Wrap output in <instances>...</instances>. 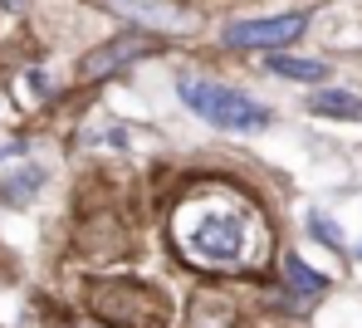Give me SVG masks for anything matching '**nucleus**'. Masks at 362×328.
<instances>
[{
	"label": "nucleus",
	"mask_w": 362,
	"mask_h": 328,
	"mask_svg": "<svg viewBox=\"0 0 362 328\" xmlns=\"http://www.w3.org/2000/svg\"><path fill=\"white\" fill-rule=\"evenodd\" d=\"M255 240H259V226H255V216L245 206L240 211L206 206L196 221H181V250H186V260H196V264H216V269L250 264Z\"/></svg>",
	"instance_id": "1"
},
{
	"label": "nucleus",
	"mask_w": 362,
	"mask_h": 328,
	"mask_svg": "<svg viewBox=\"0 0 362 328\" xmlns=\"http://www.w3.org/2000/svg\"><path fill=\"white\" fill-rule=\"evenodd\" d=\"M181 103L191 113H201L206 123L226 132H264L274 123V113L264 103H255L250 93H235V88H221V83H206V78H181L177 83Z\"/></svg>",
	"instance_id": "2"
},
{
	"label": "nucleus",
	"mask_w": 362,
	"mask_h": 328,
	"mask_svg": "<svg viewBox=\"0 0 362 328\" xmlns=\"http://www.w3.org/2000/svg\"><path fill=\"white\" fill-rule=\"evenodd\" d=\"M308 30V15H269V20H235L226 25L230 49H284Z\"/></svg>",
	"instance_id": "3"
},
{
	"label": "nucleus",
	"mask_w": 362,
	"mask_h": 328,
	"mask_svg": "<svg viewBox=\"0 0 362 328\" xmlns=\"http://www.w3.org/2000/svg\"><path fill=\"white\" fill-rule=\"evenodd\" d=\"M142 54H152V40H147V35L113 40V45H103V49H93V54L83 59V78H108L113 69L132 64V59H142Z\"/></svg>",
	"instance_id": "4"
},
{
	"label": "nucleus",
	"mask_w": 362,
	"mask_h": 328,
	"mask_svg": "<svg viewBox=\"0 0 362 328\" xmlns=\"http://www.w3.org/2000/svg\"><path fill=\"white\" fill-rule=\"evenodd\" d=\"M113 10L127 15V20H137V25H147V30H191L196 25L186 10H172L162 0H113Z\"/></svg>",
	"instance_id": "5"
},
{
	"label": "nucleus",
	"mask_w": 362,
	"mask_h": 328,
	"mask_svg": "<svg viewBox=\"0 0 362 328\" xmlns=\"http://www.w3.org/2000/svg\"><path fill=\"white\" fill-rule=\"evenodd\" d=\"M308 108L323 113V118H362V98L348 88H313L308 93Z\"/></svg>",
	"instance_id": "6"
},
{
	"label": "nucleus",
	"mask_w": 362,
	"mask_h": 328,
	"mask_svg": "<svg viewBox=\"0 0 362 328\" xmlns=\"http://www.w3.org/2000/svg\"><path fill=\"white\" fill-rule=\"evenodd\" d=\"M264 69L279 74V78H299V83H323L328 78V64L323 59H294V54H274V49H269Z\"/></svg>",
	"instance_id": "7"
},
{
	"label": "nucleus",
	"mask_w": 362,
	"mask_h": 328,
	"mask_svg": "<svg viewBox=\"0 0 362 328\" xmlns=\"http://www.w3.org/2000/svg\"><path fill=\"white\" fill-rule=\"evenodd\" d=\"M40 187H45V167H20L15 177H5V187H0V197L10 201V206H30Z\"/></svg>",
	"instance_id": "8"
},
{
	"label": "nucleus",
	"mask_w": 362,
	"mask_h": 328,
	"mask_svg": "<svg viewBox=\"0 0 362 328\" xmlns=\"http://www.w3.org/2000/svg\"><path fill=\"white\" fill-rule=\"evenodd\" d=\"M284 274H289V284L299 289V294H323L328 289V274H318V269H308V264L299 260V255H284Z\"/></svg>",
	"instance_id": "9"
},
{
	"label": "nucleus",
	"mask_w": 362,
	"mask_h": 328,
	"mask_svg": "<svg viewBox=\"0 0 362 328\" xmlns=\"http://www.w3.org/2000/svg\"><path fill=\"white\" fill-rule=\"evenodd\" d=\"M308 230H313V235H318L328 250H343V245H348V240H343V230H338V226H333L323 211H308Z\"/></svg>",
	"instance_id": "10"
}]
</instances>
